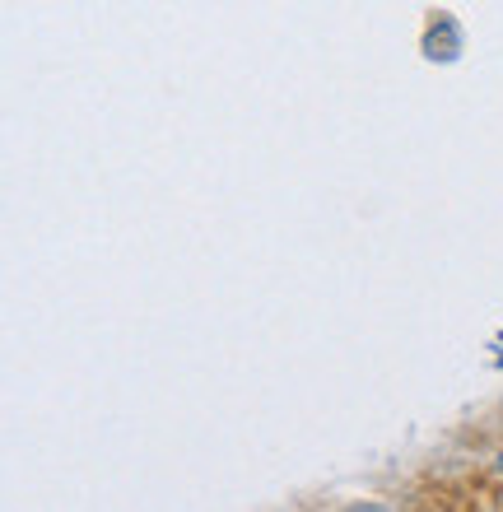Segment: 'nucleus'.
I'll list each match as a JSON object with an SVG mask.
<instances>
[{"label":"nucleus","mask_w":503,"mask_h":512,"mask_svg":"<svg viewBox=\"0 0 503 512\" xmlns=\"http://www.w3.org/2000/svg\"><path fill=\"white\" fill-rule=\"evenodd\" d=\"M499 471H503V452H499Z\"/></svg>","instance_id":"nucleus-1"}]
</instances>
